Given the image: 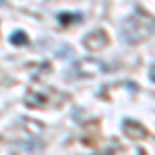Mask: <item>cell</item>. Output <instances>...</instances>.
<instances>
[{
    "mask_svg": "<svg viewBox=\"0 0 155 155\" xmlns=\"http://www.w3.org/2000/svg\"><path fill=\"white\" fill-rule=\"evenodd\" d=\"M0 2H2V0H0Z\"/></svg>",
    "mask_w": 155,
    "mask_h": 155,
    "instance_id": "obj_1",
    "label": "cell"
}]
</instances>
